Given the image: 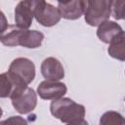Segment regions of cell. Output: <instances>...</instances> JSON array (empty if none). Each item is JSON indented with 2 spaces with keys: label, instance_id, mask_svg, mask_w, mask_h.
Wrapping results in <instances>:
<instances>
[{
  "label": "cell",
  "instance_id": "cell-1",
  "mask_svg": "<svg viewBox=\"0 0 125 125\" xmlns=\"http://www.w3.org/2000/svg\"><path fill=\"white\" fill-rule=\"evenodd\" d=\"M44 34L38 30H29L22 28L17 24L8 25L7 28L1 31L0 41L8 47L22 46L29 49H36L42 45Z\"/></svg>",
  "mask_w": 125,
  "mask_h": 125
},
{
  "label": "cell",
  "instance_id": "cell-2",
  "mask_svg": "<svg viewBox=\"0 0 125 125\" xmlns=\"http://www.w3.org/2000/svg\"><path fill=\"white\" fill-rule=\"evenodd\" d=\"M51 114L67 124H87L85 120L84 105L75 103L69 98H60L54 100L50 104Z\"/></svg>",
  "mask_w": 125,
  "mask_h": 125
},
{
  "label": "cell",
  "instance_id": "cell-3",
  "mask_svg": "<svg viewBox=\"0 0 125 125\" xmlns=\"http://www.w3.org/2000/svg\"><path fill=\"white\" fill-rule=\"evenodd\" d=\"M84 19L91 26H99L111 16L112 0H83Z\"/></svg>",
  "mask_w": 125,
  "mask_h": 125
},
{
  "label": "cell",
  "instance_id": "cell-4",
  "mask_svg": "<svg viewBox=\"0 0 125 125\" xmlns=\"http://www.w3.org/2000/svg\"><path fill=\"white\" fill-rule=\"evenodd\" d=\"M7 72L16 86H27L35 78V65L27 58H17L11 62Z\"/></svg>",
  "mask_w": 125,
  "mask_h": 125
},
{
  "label": "cell",
  "instance_id": "cell-5",
  "mask_svg": "<svg viewBox=\"0 0 125 125\" xmlns=\"http://www.w3.org/2000/svg\"><path fill=\"white\" fill-rule=\"evenodd\" d=\"M14 108L21 114H27L37 105V95L35 91L24 85L16 86L10 96Z\"/></svg>",
  "mask_w": 125,
  "mask_h": 125
},
{
  "label": "cell",
  "instance_id": "cell-6",
  "mask_svg": "<svg viewBox=\"0 0 125 125\" xmlns=\"http://www.w3.org/2000/svg\"><path fill=\"white\" fill-rule=\"evenodd\" d=\"M46 5L45 0H21L15 8L14 16L17 25L28 28L32 24L33 18Z\"/></svg>",
  "mask_w": 125,
  "mask_h": 125
},
{
  "label": "cell",
  "instance_id": "cell-7",
  "mask_svg": "<svg viewBox=\"0 0 125 125\" xmlns=\"http://www.w3.org/2000/svg\"><path fill=\"white\" fill-rule=\"evenodd\" d=\"M66 91L67 88L64 83L47 79L42 81L37 87V94L43 100H58L62 98Z\"/></svg>",
  "mask_w": 125,
  "mask_h": 125
},
{
  "label": "cell",
  "instance_id": "cell-8",
  "mask_svg": "<svg viewBox=\"0 0 125 125\" xmlns=\"http://www.w3.org/2000/svg\"><path fill=\"white\" fill-rule=\"evenodd\" d=\"M40 69L43 77L47 80L59 81L64 77V68L62 62L54 57L46 58L42 62Z\"/></svg>",
  "mask_w": 125,
  "mask_h": 125
},
{
  "label": "cell",
  "instance_id": "cell-9",
  "mask_svg": "<svg viewBox=\"0 0 125 125\" xmlns=\"http://www.w3.org/2000/svg\"><path fill=\"white\" fill-rule=\"evenodd\" d=\"M34 18L37 21V22H39L41 25L51 27L56 25L61 21L62 16L58 7H55L50 3H46L44 8Z\"/></svg>",
  "mask_w": 125,
  "mask_h": 125
},
{
  "label": "cell",
  "instance_id": "cell-10",
  "mask_svg": "<svg viewBox=\"0 0 125 125\" xmlns=\"http://www.w3.org/2000/svg\"><path fill=\"white\" fill-rule=\"evenodd\" d=\"M58 8L62 18L65 20H78L84 14L83 0H69L65 3H59Z\"/></svg>",
  "mask_w": 125,
  "mask_h": 125
},
{
  "label": "cell",
  "instance_id": "cell-11",
  "mask_svg": "<svg viewBox=\"0 0 125 125\" xmlns=\"http://www.w3.org/2000/svg\"><path fill=\"white\" fill-rule=\"evenodd\" d=\"M121 31H123V29L117 22L107 20V21L102 22L98 26L97 36L102 42H104L105 44H109V42L112 40V38Z\"/></svg>",
  "mask_w": 125,
  "mask_h": 125
},
{
  "label": "cell",
  "instance_id": "cell-12",
  "mask_svg": "<svg viewBox=\"0 0 125 125\" xmlns=\"http://www.w3.org/2000/svg\"><path fill=\"white\" fill-rule=\"evenodd\" d=\"M108 55L118 61H125V31L119 32L109 42L107 49Z\"/></svg>",
  "mask_w": 125,
  "mask_h": 125
},
{
  "label": "cell",
  "instance_id": "cell-13",
  "mask_svg": "<svg viewBox=\"0 0 125 125\" xmlns=\"http://www.w3.org/2000/svg\"><path fill=\"white\" fill-rule=\"evenodd\" d=\"M16 85L11 79L8 72H4L0 75V97L1 98H10L13 90Z\"/></svg>",
  "mask_w": 125,
  "mask_h": 125
},
{
  "label": "cell",
  "instance_id": "cell-14",
  "mask_svg": "<svg viewBox=\"0 0 125 125\" xmlns=\"http://www.w3.org/2000/svg\"><path fill=\"white\" fill-rule=\"evenodd\" d=\"M100 124L101 125H124L125 124V118L117 111H106L104 112L101 119H100Z\"/></svg>",
  "mask_w": 125,
  "mask_h": 125
},
{
  "label": "cell",
  "instance_id": "cell-15",
  "mask_svg": "<svg viewBox=\"0 0 125 125\" xmlns=\"http://www.w3.org/2000/svg\"><path fill=\"white\" fill-rule=\"evenodd\" d=\"M111 15L117 21L124 20V16H125V0H112Z\"/></svg>",
  "mask_w": 125,
  "mask_h": 125
},
{
  "label": "cell",
  "instance_id": "cell-16",
  "mask_svg": "<svg viewBox=\"0 0 125 125\" xmlns=\"http://www.w3.org/2000/svg\"><path fill=\"white\" fill-rule=\"evenodd\" d=\"M4 123H13V124L16 123V124H18V123H26V121L24 119L21 118V116H11L9 119L1 122V124H4Z\"/></svg>",
  "mask_w": 125,
  "mask_h": 125
},
{
  "label": "cell",
  "instance_id": "cell-17",
  "mask_svg": "<svg viewBox=\"0 0 125 125\" xmlns=\"http://www.w3.org/2000/svg\"><path fill=\"white\" fill-rule=\"evenodd\" d=\"M59 3H65V2H67V1H69V0H57Z\"/></svg>",
  "mask_w": 125,
  "mask_h": 125
},
{
  "label": "cell",
  "instance_id": "cell-18",
  "mask_svg": "<svg viewBox=\"0 0 125 125\" xmlns=\"http://www.w3.org/2000/svg\"><path fill=\"white\" fill-rule=\"evenodd\" d=\"M124 20H125V16H124Z\"/></svg>",
  "mask_w": 125,
  "mask_h": 125
}]
</instances>
